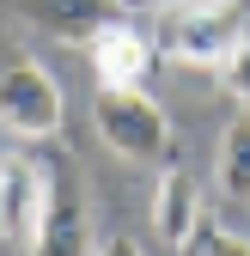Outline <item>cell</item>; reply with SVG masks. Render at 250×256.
Listing matches in <instances>:
<instances>
[{
    "mask_svg": "<svg viewBox=\"0 0 250 256\" xmlns=\"http://www.w3.org/2000/svg\"><path fill=\"white\" fill-rule=\"evenodd\" d=\"M49 196H55V171L49 165H37L24 152L0 158V244H37Z\"/></svg>",
    "mask_w": 250,
    "mask_h": 256,
    "instance_id": "obj_4",
    "label": "cell"
},
{
    "mask_svg": "<svg viewBox=\"0 0 250 256\" xmlns=\"http://www.w3.org/2000/svg\"><path fill=\"white\" fill-rule=\"evenodd\" d=\"M250 37L232 0H165L159 6V55L177 68H226V55Z\"/></svg>",
    "mask_w": 250,
    "mask_h": 256,
    "instance_id": "obj_1",
    "label": "cell"
},
{
    "mask_svg": "<svg viewBox=\"0 0 250 256\" xmlns=\"http://www.w3.org/2000/svg\"><path fill=\"white\" fill-rule=\"evenodd\" d=\"M232 12H238V18H244V24H250V0H232Z\"/></svg>",
    "mask_w": 250,
    "mask_h": 256,
    "instance_id": "obj_14",
    "label": "cell"
},
{
    "mask_svg": "<svg viewBox=\"0 0 250 256\" xmlns=\"http://www.w3.org/2000/svg\"><path fill=\"white\" fill-rule=\"evenodd\" d=\"M6 6L61 43H92L110 18H122V0H6Z\"/></svg>",
    "mask_w": 250,
    "mask_h": 256,
    "instance_id": "obj_8",
    "label": "cell"
},
{
    "mask_svg": "<svg viewBox=\"0 0 250 256\" xmlns=\"http://www.w3.org/2000/svg\"><path fill=\"white\" fill-rule=\"evenodd\" d=\"M98 256H140V244H134V238H104Z\"/></svg>",
    "mask_w": 250,
    "mask_h": 256,
    "instance_id": "obj_12",
    "label": "cell"
},
{
    "mask_svg": "<svg viewBox=\"0 0 250 256\" xmlns=\"http://www.w3.org/2000/svg\"><path fill=\"white\" fill-rule=\"evenodd\" d=\"M214 183H220L226 202H244L250 208V116L226 122L220 152H214Z\"/></svg>",
    "mask_w": 250,
    "mask_h": 256,
    "instance_id": "obj_9",
    "label": "cell"
},
{
    "mask_svg": "<svg viewBox=\"0 0 250 256\" xmlns=\"http://www.w3.org/2000/svg\"><path fill=\"white\" fill-rule=\"evenodd\" d=\"M0 128L18 134V140H55L68 128L61 80L43 61H6L0 68Z\"/></svg>",
    "mask_w": 250,
    "mask_h": 256,
    "instance_id": "obj_3",
    "label": "cell"
},
{
    "mask_svg": "<svg viewBox=\"0 0 250 256\" xmlns=\"http://www.w3.org/2000/svg\"><path fill=\"white\" fill-rule=\"evenodd\" d=\"M152 232H159L165 250H196L202 238V183L190 177L171 158V165H159V189H152Z\"/></svg>",
    "mask_w": 250,
    "mask_h": 256,
    "instance_id": "obj_7",
    "label": "cell"
},
{
    "mask_svg": "<svg viewBox=\"0 0 250 256\" xmlns=\"http://www.w3.org/2000/svg\"><path fill=\"white\" fill-rule=\"evenodd\" d=\"M196 256H250V238L244 232H202Z\"/></svg>",
    "mask_w": 250,
    "mask_h": 256,
    "instance_id": "obj_11",
    "label": "cell"
},
{
    "mask_svg": "<svg viewBox=\"0 0 250 256\" xmlns=\"http://www.w3.org/2000/svg\"><path fill=\"white\" fill-rule=\"evenodd\" d=\"M30 256H98L86 189H80V177L68 165L55 171V196H49V214H43V232H37V244H30Z\"/></svg>",
    "mask_w": 250,
    "mask_h": 256,
    "instance_id": "obj_6",
    "label": "cell"
},
{
    "mask_svg": "<svg viewBox=\"0 0 250 256\" xmlns=\"http://www.w3.org/2000/svg\"><path fill=\"white\" fill-rule=\"evenodd\" d=\"M220 80H226V92H232V98H238V104L250 110V37H244V43H238V49L226 55V68H220Z\"/></svg>",
    "mask_w": 250,
    "mask_h": 256,
    "instance_id": "obj_10",
    "label": "cell"
},
{
    "mask_svg": "<svg viewBox=\"0 0 250 256\" xmlns=\"http://www.w3.org/2000/svg\"><path fill=\"white\" fill-rule=\"evenodd\" d=\"M140 6H165V0H122V12H140Z\"/></svg>",
    "mask_w": 250,
    "mask_h": 256,
    "instance_id": "obj_13",
    "label": "cell"
},
{
    "mask_svg": "<svg viewBox=\"0 0 250 256\" xmlns=\"http://www.w3.org/2000/svg\"><path fill=\"white\" fill-rule=\"evenodd\" d=\"M92 128L116 158L134 165H171V116L159 110L146 86H98L92 104Z\"/></svg>",
    "mask_w": 250,
    "mask_h": 256,
    "instance_id": "obj_2",
    "label": "cell"
},
{
    "mask_svg": "<svg viewBox=\"0 0 250 256\" xmlns=\"http://www.w3.org/2000/svg\"><path fill=\"white\" fill-rule=\"evenodd\" d=\"M86 61H92L98 86H146L152 68H159V37H146L134 18H110L86 43Z\"/></svg>",
    "mask_w": 250,
    "mask_h": 256,
    "instance_id": "obj_5",
    "label": "cell"
}]
</instances>
